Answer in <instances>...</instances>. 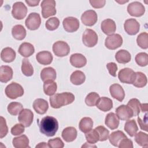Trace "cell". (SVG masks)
Segmentation results:
<instances>
[{
	"label": "cell",
	"instance_id": "bcb514c9",
	"mask_svg": "<svg viewBox=\"0 0 148 148\" xmlns=\"http://www.w3.org/2000/svg\"><path fill=\"white\" fill-rule=\"evenodd\" d=\"M60 21L57 17H53L49 18L45 24L46 28L49 31H54L58 27Z\"/></svg>",
	"mask_w": 148,
	"mask_h": 148
},
{
	"label": "cell",
	"instance_id": "9f6ffc18",
	"mask_svg": "<svg viewBox=\"0 0 148 148\" xmlns=\"http://www.w3.org/2000/svg\"><path fill=\"white\" fill-rule=\"evenodd\" d=\"M25 2L28 4L29 6H38L39 3L40 2L39 0H25Z\"/></svg>",
	"mask_w": 148,
	"mask_h": 148
},
{
	"label": "cell",
	"instance_id": "ab89813d",
	"mask_svg": "<svg viewBox=\"0 0 148 148\" xmlns=\"http://www.w3.org/2000/svg\"><path fill=\"white\" fill-rule=\"evenodd\" d=\"M21 71L26 76H31L34 74V68L28 59L24 58L23 60Z\"/></svg>",
	"mask_w": 148,
	"mask_h": 148
},
{
	"label": "cell",
	"instance_id": "d6a6232c",
	"mask_svg": "<svg viewBox=\"0 0 148 148\" xmlns=\"http://www.w3.org/2000/svg\"><path fill=\"white\" fill-rule=\"evenodd\" d=\"M86 80L84 73L80 71H75L71 75V82L75 85H80L83 84Z\"/></svg>",
	"mask_w": 148,
	"mask_h": 148
},
{
	"label": "cell",
	"instance_id": "e575fe53",
	"mask_svg": "<svg viewBox=\"0 0 148 148\" xmlns=\"http://www.w3.org/2000/svg\"><path fill=\"white\" fill-rule=\"evenodd\" d=\"M57 89V85L53 80H49L44 82L43 83V91L45 94L49 96H51L56 92Z\"/></svg>",
	"mask_w": 148,
	"mask_h": 148
},
{
	"label": "cell",
	"instance_id": "f5cc1de1",
	"mask_svg": "<svg viewBox=\"0 0 148 148\" xmlns=\"http://www.w3.org/2000/svg\"><path fill=\"white\" fill-rule=\"evenodd\" d=\"M118 147L120 148H132L133 143L131 139L125 138L121 140Z\"/></svg>",
	"mask_w": 148,
	"mask_h": 148
},
{
	"label": "cell",
	"instance_id": "4fadbf2b",
	"mask_svg": "<svg viewBox=\"0 0 148 148\" xmlns=\"http://www.w3.org/2000/svg\"><path fill=\"white\" fill-rule=\"evenodd\" d=\"M18 120L25 127H28L33 122L34 114L30 109H23L19 113Z\"/></svg>",
	"mask_w": 148,
	"mask_h": 148
},
{
	"label": "cell",
	"instance_id": "7bdbcfd3",
	"mask_svg": "<svg viewBox=\"0 0 148 148\" xmlns=\"http://www.w3.org/2000/svg\"><path fill=\"white\" fill-rule=\"evenodd\" d=\"M100 97L95 92H90L85 98V102L88 106H94L97 105Z\"/></svg>",
	"mask_w": 148,
	"mask_h": 148
},
{
	"label": "cell",
	"instance_id": "1f68e13d",
	"mask_svg": "<svg viewBox=\"0 0 148 148\" xmlns=\"http://www.w3.org/2000/svg\"><path fill=\"white\" fill-rule=\"evenodd\" d=\"M115 58L119 63L125 64L131 61V56L127 50L122 49L119 50L116 53Z\"/></svg>",
	"mask_w": 148,
	"mask_h": 148
},
{
	"label": "cell",
	"instance_id": "7402d4cb",
	"mask_svg": "<svg viewBox=\"0 0 148 148\" xmlns=\"http://www.w3.org/2000/svg\"><path fill=\"white\" fill-rule=\"evenodd\" d=\"M13 69L8 65H2L0 67V81L2 83H7L12 79Z\"/></svg>",
	"mask_w": 148,
	"mask_h": 148
},
{
	"label": "cell",
	"instance_id": "681fc988",
	"mask_svg": "<svg viewBox=\"0 0 148 148\" xmlns=\"http://www.w3.org/2000/svg\"><path fill=\"white\" fill-rule=\"evenodd\" d=\"M0 124V138H3L7 135L8 128L6 125V120L2 116H1Z\"/></svg>",
	"mask_w": 148,
	"mask_h": 148
},
{
	"label": "cell",
	"instance_id": "c3c4849f",
	"mask_svg": "<svg viewBox=\"0 0 148 148\" xmlns=\"http://www.w3.org/2000/svg\"><path fill=\"white\" fill-rule=\"evenodd\" d=\"M47 144L49 147L51 148H62L64 146V142L58 137L49 139Z\"/></svg>",
	"mask_w": 148,
	"mask_h": 148
},
{
	"label": "cell",
	"instance_id": "60d3db41",
	"mask_svg": "<svg viewBox=\"0 0 148 148\" xmlns=\"http://www.w3.org/2000/svg\"><path fill=\"white\" fill-rule=\"evenodd\" d=\"M127 105L131 109L134 116H136L139 114L140 112V102L138 99L132 98L130 99Z\"/></svg>",
	"mask_w": 148,
	"mask_h": 148
},
{
	"label": "cell",
	"instance_id": "83f0119b",
	"mask_svg": "<svg viewBox=\"0 0 148 148\" xmlns=\"http://www.w3.org/2000/svg\"><path fill=\"white\" fill-rule=\"evenodd\" d=\"M40 78L44 82L46 80H54L56 79V70L52 67L43 68L40 72Z\"/></svg>",
	"mask_w": 148,
	"mask_h": 148
},
{
	"label": "cell",
	"instance_id": "d590c367",
	"mask_svg": "<svg viewBox=\"0 0 148 148\" xmlns=\"http://www.w3.org/2000/svg\"><path fill=\"white\" fill-rule=\"evenodd\" d=\"M147 82L146 76L141 72H135V77L132 84L138 88L145 87Z\"/></svg>",
	"mask_w": 148,
	"mask_h": 148
},
{
	"label": "cell",
	"instance_id": "d4e9b609",
	"mask_svg": "<svg viewBox=\"0 0 148 148\" xmlns=\"http://www.w3.org/2000/svg\"><path fill=\"white\" fill-rule=\"evenodd\" d=\"M18 52L23 57H28L34 53L35 49L32 44L28 42H24L19 46Z\"/></svg>",
	"mask_w": 148,
	"mask_h": 148
},
{
	"label": "cell",
	"instance_id": "ee69618b",
	"mask_svg": "<svg viewBox=\"0 0 148 148\" xmlns=\"http://www.w3.org/2000/svg\"><path fill=\"white\" fill-rule=\"evenodd\" d=\"M136 42L138 45L143 49H146L148 47V34L146 32L140 34L137 38Z\"/></svg>",
	"mask_w": 148,
	"mask_h": 148
},
{
	"label": "cell",
	"instance_id": "9c48e42d",
	"mask_svg": "<svg viewBox=\"0 0 148 148\" xmlns=\"http://www.w3.org/2000/svg\"><path fill=\"white\" fill-rule=\"evenodd\" d=\"M53 51L57 57H64L70 52V47L68 44L64 41L56 42L53 45Z\"/></svg>",
	"mask_w": 148,
	"mask_h": 148
},
{
	"label": "cell",
	"instance_id": "91938a15",
	"mask_svg": "<svg viewBox=\"0 0 148 148\" xmlns=\"http://www.w3.org/2000/svg\"><path fill=\"white\" fill-rule=\"evenodd\" d=\"M117 2H118L119 3H120V4H123V3H126V2H128V1H116Z\"/></svg>",
	"mask_w": 148,
	"mask_h": 148
},
{
	"label": "cell",
	"instance_id": "f546056e",
	"mask_svg": "<svg viewBox=\"0 0 148 148\" xmlns=\"http://www.w3.org/2000/svg\"><path fill=\"white\" fill-rule=\"evenodd\" d=\"M127 138V136L121 131H116L111 133L109 136L110 143L114 146L118 147L120 142L124 138Z\"/></svg>",
	"mask_w": 148,
	"mask_h": 148
},
{
	"label": "cell",
	"instance_id": "4dcf8cb0",
	"mask_svg": "<svg viewBox=\"0 0 148 148\" xmlns=\"http://www.w3.org/2000/svg\"><path fill=\"white\" fill-rule=\"evenodd\" d=\"M13 37L18 40L24 39L26 36V30L25 28L20 24L16 25L12 29Z\"/></svg>",
	"mask_w": 148,
	"mask_h": 148
},
{
	"label": "cell",
	"instance_id": "7a4b0ae2",
	"mask_svg": "<svg viewBox=\"0 0 148 148\" xmlns=\"http://www.w3.org/2000/svg\"><path fill=\"white\" fill-rule=\"evenodd\" d=\"M75 100V96L71 92H65L57 93L50 96L49 101L51 106L54 109L72 103Z\"/></svg>",
	"mask_w": 148,
	"mask_h": 148
},
{
	"label": "cell",
	"instance_id": "3957f363",
	"mask_svg": "<svg viewBox=\"0 0 148 148\" xmlns=\"http://www.w3.org/2000/svg\"><path fill=\"white\" fill-rule=\"evenodd\" d=\"M24 89L23 87L16 82H12L8 84L5 90L6 95L12 99H16L21 97L24 94Z\"/></svg>",
	"mask_w": 148,
	"mask_h": 148
},
{
	"label": "cell",
	"instance_id": "d6986e66",
	"mask_svg": "<svg viewBox=\"0 0 148 148\" xmlns=\"http://www.w3.org/2000/svg\"><path fill=\"white\" fill-rule=\"evenodd\" d=\"M70 62L75 68H82L86 65V58L80 53H75L70 57Z\"/></svg>",
	"mask_w": 148,
	"mask_h": 148
},
{
	"label": "cell",
	"instance_id": "5b68a950",
	"mask_svg": "<svg viewBox=\"0 0 148 148\" xmlns=\"http://www.w3.org/2000/svg\"><path fill=\"white\" fill-rule=\"evenodd\" d=\"M98 35L97 33L91 29H86L82 36L83 44L88 47H92L98 43Z\"/></svg>",
	"mask_w": 148,
	"mask_h": 148
},
{
	"label": "cell",
	"instance_id": "ffe728a7",
	"mask_svg": "<svg viewBox=\"0 0 148 148\" xmlns=\"http://www.w3.org/2000/svg\"><path fill=\"white\" fill-rule=\"evenodd\" d=\"M33 108L37 113L43 114L46 113L48 110L49 104L45 99L38 98L33 102Z\"/></svg>",
	"mask_w": 148,
	"mask_h": 148
},
{
	"label": "cell",
	"instance_id": "4316f807",
	"mask_svg": "<svg viewBox=\"0 0 148 148\" xmlns=\"http://www.w3.org/2000/svg\"><path fill=\"white\" fill-rule=\"evenodd\" d=\"M96 106L99 110L103 112H108L113 108V102L111 99L103 97L99 98Z\"/></svg>",
	"mask_w": 148,
	"mask_h": 148
},
{
	"label": "cell",
	"instance_id": "74e56055",
	"mask_svg": "<svg viewBox=\"0 0 148 148\" xmlns=\"http://www.w3.org/2000/svg\"><path fill=\"white\" fill-rule=\"evenodd\" d=\"M7 109L8 112L10 114L13 116H16L21 112V110L23 109V106L22 104L19 102H12L8 105Z\"/></svg>",
	"mask_w": 148,
	"mask_h": 148
},
{
	"label": "cell",
	"instance_id": "f35d334b",
	"mask_svg": "<svg viewBox=\"0 0 148 148\" xmlns=\"http://www.w3.org/2000/svg\"><path fill=\"white\" fill-rule=\"evenodd\" d=\"M135 136V140L138 145L144 147H148V136L147 134L140 131L136 134Z\"/></svg>",
	"mask_w": 148,
	"mask_h": 148
},
{
	"label": "cell",
	"instance_id": "cb8c5ba5",
	"mask_svg": "<svg viewBox=\"0 0 148 148\" xmlns=\"http://www.w3.org/2000/svg\"><path fill=\"white\" fill-rule=\"evenodd\" d=\"M16 52L11 47H5L2 49L1 53V60L5 62H13L16 58Z\"/></svg>",
	"mask_w": 148,
	"mask_h": 148
},
{
	"label": "cell",
	"instance_id": "f6af8a7d",
	"mask_svg": "<svg viewBox=\"0 0 148 148\" xmlns=\"http://www.w3.org/2000/svg\"><path fill=\"white\" fill-rule=\"evenodd\" d=\"M136 64L140 66H146L148 64V54L146 53H139L135 58Z\"/></svg>",
	"mask_w": 148,
	"mask_h": 148
},
{
	"label": "cell",
	"instance_id": "5bb4252c",
	"mask_svg": "<svg viewBox=\"0 0 148 148\" xmlns=\"http://www.w3.org/2000/svg\"><path fill=\"white\" fill-rule=\"evenodd\" d=\"M62 25L64 29L68 32H74L79 28V21L73 17H68L64 19Z\"/></svg>",
	"mask_w": 148,
	"mask_h": 148
},
{
	"label": "cell",
	"instance_id": "f907efd6",
	"mask_svg": "<svg viewBox=\"0 0 148 148\" xmlns=\"http://www.w3.org/2000/svg\"><path fill=\"white\" fill-rule=\"evenodd\" d=\"M24 131V126L22 124H16L11 128V134L17 136L22 134Z\"/></svg>",
	"mask_w": 148,
	"mask_h": 148
},
{
	"label": "cell",
	"instance_id": "ac0fdd59",
	"mask_svg": "<svg viewBox=\"0 0 148 148\" xmlns=\"http://www.w3.org/2000/svg\"><path fill=\"white\" fill-rule=\"evenodd\" d=\"M101 28L105 34L110 35L113 34L116 31V25L114 20L110 18H107L102 21Z\"/></svg>",
	"mask_w": 148,
	"mask_h": 148
},
{
	"label": "cell",
	"instance_id": "484cf974",
	"mask_svg": "<svg viewBox=\"0 0 148 148\" xmlns=\"http://www.w3.org/2000/svg\"><path fill=\"white\" fill-rule=\"evenodd\" d=\"M105 123L107 127L111 130H114L118 128L119 125V119L116 114L113 112L108 113L105 120Z\"/></svg>",
	"mask_w": 148,
	"mask_h": 148
},
{
	"label": "cell",
	"instance_id": "277c9868",
	"mask_svg": "<svg viewBox=\"0 0 148 148\" xmlns=\"http://www.w3.org/2000/svg\"><path fill=\"white\" fill-rule=\"evenodd\" d=\"M42 8V14L43 18H47L56 14V1L54 0L42 1L40 5Z\"/></svg>",
	"mask_w": 148,
	"mask_h": 148
},
{
	"label": "cell",
	"instance_id": "603a6c76",
	"mask_svg": "<svg viewBox=\"0 0 148 148\" xmlns=\"http://www.w3.org/2000/svg\"><path fill=\"white\" fill-rule=\"evenodd\" d=\"M62 138L66 142H73L77 137V131L73 127H68L62 132Z\"/></svg>",
	"mask_w": 148,
	"mask_h": 148
},
{
	"label": "cell",
	"instance_id": "52a82bcc",
	"mask_svg": "<svg viewBox=\"0 0 148 148\" xmlns=\"http://www.w3.org/2000/svg\"><path fill=\"white\" fill-rule=\"evenodd\" d=\"M118 77L121 83L132 84L135 77V72L129 68H123L119 72Z\"/></svg>",
	"mask_w": 148,
	"mask_h": 148
},
{
	"label": "cell",
	"instance_id": "816d5d0a",
	"mask_svg": "<svg viewBox=\"0 0 148 148\" xmlns=\"http://www.w3.org/2000/svg\"><path fill=\"white\" fill-rule=\"evenodd\" d=\"M107 69L109 71V73L110 75H112L113 77L116 76V72L117 71V66L116 63L111 62H109L106 65Z\"/></svg>",
	"mask_w": 148,
	"mask_h": 148
},
{
	"label": "cell",
	"instance_id": "f1b7e54d",
	"mask_svg": "<svg viewBox=\"0 0 148 148\" xmlns=\"http://www.w3.org/2000/svg\"><path fill=\"white\" fill-rule=\"evenodd\" d=\"M13 146L16 148H27L29 147V139L25 135L15 137L12 140Z\"/></svg>",
	"mask_w": 148,
	"mask_h": 148
},
{
	"label": "cell",
	"instance_id": "8fae6325",
	"mask_svg": "<svg viewBox=\"0 0 148 148\" xmlns=\"http://www.w3.org/2000/svg\"><path fill=\"white\" fill-rule=\"evenodd\" d=\"M127 12L132 16L140 17L144 14L145 8L140 2L135 1L128 5Z\"/></svg>",
	"mask_w": 148,
	"mask_h": 148
},
{
	"label": "cell",
	"instance_id": "836d02e7",
	"mask_svg": "<svg viewBox=\"0 0 148 148\" xmlns=\"http://www.w3.org/2000/svg\"><path fill=\"white\" fill-rule=\"evenodd\" d=\"M93 124V121L90 117H83L80 120L79 122V129L82 132L86 133L92 128Z\"/></svg>",
	"mask_w": 148,
	"mask_h": 148
},
{
	"label": "cell",
	"instance_id": "8d00e7d4",
	"mask_svg": "<svg viewBox=\"0 0 148 148\" xmlns=\"http://www.w3.org/2000/svg\"><path fill=\"white\" fill-rule=\"evenodd\" d=\"M124 130L130 136H134L138 130L136 121L134 120H128L125 123Z\"/></svg>",
	"mask_w": 148,
	"mask_h": 148
},
{
	"label": "cell",
	"instance_id": "11a10c76",
	"mask_svg": "<svg viewBox=\"0 0 148 148\" xmlns=\"http://www.w3.org/2000/svg\"><path fill=\"white\" fill-rule=\"evenodd\" d=\"M90 3L91 5L96 9L102 8H103L106 3V1L105 0H96V1H90Z\"/></svg>",
	"mask_w": 148,
	"mask_h": 148
},
{
	"label": "cell",
	"instance_id": "7dc6e473",
	"mask_svg": "<svg viewBox=\"0 0 148 148\" xmlns=\"http://www.w3.org/2000/svg\"><path fill=\"white\" fill-rule=\"evenodd\" d=\"M95 130L98 132L99 134V141H105L108 139L109 135V131L104 126H98L95 128Z\"/></svg>",
	"mask_w": 148,
	"mask_h": 148
},
{
	"label": "cell",
	"instance_id": "db71d44e",
	"mask_svg": "<svg viewBox=\"0 0 148 148\" xmlns=\"http://www.w3.org/2000/svg\"><path fill=\"white\" fill-rule=\"evenodd\" d=\"M147 113L145 115V117L143 118V120H142L139 117H138V122L139 123V125L140 127V128L145 131H147Z\"/></svg>",
	"mask_w": 148,
	"mask_h": 148
},
{
	"label": "cell",
	"instance_id": "6da1fadb",
	"mask_svg": "<svg viewBox=\"0 0 148 148\" xmlns=\"http://www.w3.org/2000/svg\"><path fill=\"white\" fill-rule=\"evenodd\" d=\"M40 132L47 136H53L58 129L57 120L52 116H46L39 123Z\"/></svg>",
	"mask_w": 148,
	"mask_h": 148
},
{
	"label": "cell",
	"instance_id": "6f0895ef",
	"mask_svg": "<svg viewBox=\"0 0 148 148\" xmlns=\"http://www.w3.org/2000/svg\"><path fill=\"white\" fill-rule=\"evenodd\" d=\"M35 147H36V148H37V147H40V148H41V147L48 148V147H49V146L48 144H47V143H45V142H40V143H39L38 145H37L35 146Z\"/></svg>",
	"mask_w": 148,
	"mask_h": 148
},
{
	"label": "cell",
	"instance_id": "b9f144b4",
	"mask_svg": "<svg viewBox=\"0 0 148 148\" xmlns=\"http://www.w3.org/2000/svg\"><path fill=\"white\" fill-rule=\"evenodd\" d=\"M85 137L87 142L90 144H95L99 141V136L98 132L95 130H91L88 132L85 133Z\"/></svg>",
	"mask_w": 148,
	"mask_h": 148
},
{
	"label": "cell",
	"instance_id": "8992f818",
	"mask_svg": "<svg viewBox=\"0 0 148 148\" xmlns=\"http://www.w3.org/2000/svg\"><path fill=\"white\" fill-rule=\"evenodd\" d=\"M123 42V38L120 35L112 34L106 38L105 45L108 49L115 50L122 45Z\"/></svg>",
	"mask_w": 148,
	"mask_h": 148
},
{
	"label": "cell",
	"instance_id": "e0dca14e",
	"mask_svg": "<svg viewBox=\"0 0 148 148\" xmlns=\"http://www.w3.org/2000/svg\"><path fill=\"white\" fill-rule=\"evenodd\" d=\"M111 96L120 102H122L125 97V92L122 86L119 84L114 83L109 87Z\"/></svg>",
	"mask_w": 148,
	"mask_h": 148
},
{
	"label": "cell",
	"instance_id": "30bf717a",
	"mask_svg": "<svg viewBox=\"0 0 148 148\" xmlns=\"http://www.w3.org/2000/svg\"><path fill=\"white\" fill-rule=\"evenodd\" d=\"M41 18L39 14L32 12L31 13L25 21L27 28L30 30H36L40 25Z\"/></svg>",
	"mask_w": 148,
	"mask_h": 148
},
{
	"label": "cell",
	"instance_id": "ba28073f",
	"mask_svg": "<svg viewBox=\"0 0 148 148\" xmlns=\"http://www.w3.org/2000/svg\"><path fill=\"white\" fill-rule=\"evenodd\" d=\"M27 8L22 2H15L12 7V14L16 20H22L26 16Z\"/></svg>",
	"mask_w": 148,
	"mask_h": 148
},
{
	"label": "cell",
	"instance_id": "9a60e30c",
	"mask_svg": "<svg viewBox=\"0 0 148 148\" xmlns=\"http://www.w3.org/2000/svg\"><path fill=\"white\" fill-rule=\"evenodd\" d=\"M125 31L130 35H135L139 31L140 24L135 18H129L124 24Z\"/></svg>",
	"mask_w": 148,
	"mask_h": 148
},
{
	"label": "cell",
	"instance_id": "7c38bea8",
	"mask_svg": "<svg viewBox=\"0 0 148 148\" xmlns=\"http://www.w3.org/2000/svg\"><path fill=\"white\" fill-rule=\"evenodd\" d=\"M98 16L95 11L88 10L85 11L81 16V21L86 26H92L97 21Z\"/></svg>",
	"mask_w": 148,
	"mask_h": 148
},
{
	"label": "cell",
	"instance_id": "2e32d148",
	"mask_svg": "<svg viewBox=\"0 0 148 148\" xmlns=\"http://www.w3.org/2000/svg\"><path fill=\"white\" fill-rule=\"evenodd\" d=\"M116 115L121 120H128L134 116L131 109L127 105H121L116 109Z\"/></svg>",
	"mask_w": 148,
	"mask_h": 148
},
{
	"label": "cell",
	"instance_id": "680465c9",
	"mask_svg": "<svg viewBox=\"0 0 148 148\" xmlns=\"http://www.w3.org/2000/svg\"><path fill=\"white\" fill-rule=\"evenodd\" d=\"M140 110L142 112H146L147 111V104L140 103Z\"/></svg>",
	"mask_w": 148,
	"mask_h": 148
},
{
	"label": "cell",
	"instance_id": "44dd1931",
	"mask_svg": "<svg viewBox=\"0 0 148 148\" xmlns=\"http://www.w3.org/2000/svg\"><path fill=\"white\" fill-rule=\"evenodd\" d=\"M36 59L39 64L46 65L51 63L53 57L50 52L48 51H42L37 53Z\"/></svg>",
	"mask_w": 148,
	"mask_h": 148
}]
</instances>
